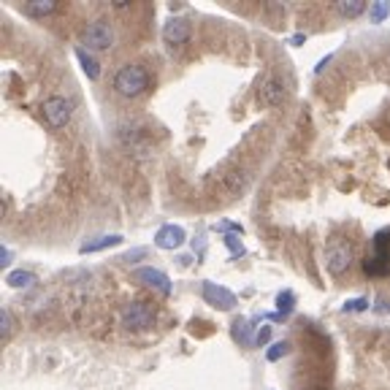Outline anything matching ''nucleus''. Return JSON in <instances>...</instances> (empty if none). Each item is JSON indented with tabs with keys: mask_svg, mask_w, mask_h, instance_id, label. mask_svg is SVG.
I'll list each match as a JSON object with an SVG mask.
<instances>
[{
	"mask_svg": "<svg viewBox=\"0 0 390 390\" xmlns=\"http://www.w3.org/2000/svg\"><path fill=\"white\" fill-rule=\"evenodd\" d=\"M193 36V27H190V22L182 17H171L165 25H163V41L168 44V46H184L187 41Z\"/></svg>",
	"mask_w": 390,
	"mask_h": 390,
	"instance_id": "6",
	"label": "nucleus"
},
{
	"mask_svg": "<svg viewBox=\"0 0 390 390\" xmlns=\"http://www.w3.org/2000/svg\"><path fill=\"white\" fill-rule=\"evenodd\" d=\"M271 341V325H263V328H258V334H255V344L258 347H263Z\"/></svg>",
	"mask_w": 390,
	"mask_h": 390,
	"instance_id": "23",
	"label": "nucleus"
},
{
	"mask_svg": "<svg viewBox=\"0 0 390 390\" xmlns=\"http://www.w3.org/2000/svg\"><path fill=\"white\" fill-rule=\"evenodd\" d=\"M369 306V301L366 298H353V301L344 303V312H363Z\"/></svg>",
	"mask_w": 390,
	"mask_h": 390,
	"instance_id": "24",
	"label": "nucleus"
},
{
	"mask_svg": "<svg viewBox=\"0 0 390 390\" xmlns=\"http://www.w3.org/2000/svg\"><path fill=\"white\" fill-rule=\"evenodd\" d=\"M6 284H8V287H14V290H22V287H33V284H36V274H33V271H25V268L8 271Z\"/></svg>",
	"mask_w": 390,
	"mask_h": 390,
	"instance_id": "15",
	"label": "nucleus"
},
{
	"mask_svg": "<svg viewBox=\"0 0 390 390\" xmlns=\"http://www.w3.org/2000/svg\"><path fill=\"white\" fill-rule=\"evenodd\" d=\"M155 320H158V312L146 301H130L122 309V325L127 331H146L155 325Z\"/></svg>",
	"mask_w": 390,
	"mask_h": 390,
	"instance_id": "3",
	"label": "nucleus"
},
{
	"mask_svg": "<svg viewBox=\"0 0 390 390\" xmlns=\"http://www.w3.org/2000/svg\"><path fill=\"white\" fill-rule=\"evenodd\" d=\"M277 306H279V315H290V312H293V306H296V293H293V290H287V293H279V298H277Z\"/></svg>",
	"mask_w": 390,
	"mask_h": 390,
	"instance_id": "19",
	"label": "nucleus"
},
{
	"mask_svg": "<svg viewBox=\"0 0 390 390\" xmlns=\"http://www.w3.org/2000/svg\"><path fill=\"white\" fill-rule=\"evenodd\" d=\"M290 353V341H274L271 347L266 350V358L274 363V360H279V358H284V355Z\"/></svg>",
	"mask_w": 390,
	"mask_h": 390,
	"instance_id": "18",
	"label": "nucleus"
},
{
	"mask_svg": "<svg viewBox=\"0 0 390 390\" xmlns=\"http://www.w3.org/2000/svg\"><path fill=\"white\" fill-rule=\"evenodd\" d=\"M258 98H260L263 106H279V103H284V98H287V87H284L282 79H277V76H266V79L260 82Z\"/></svg>",
	"mask_w": 390,
	"mask_h": 390,
	"instance_id": "8",
	"label": "nucleus"
},
{
	"mask_svg": "<svg viewBox=\"0 0 390 390\" xmlns=\"http://www.w3.org/2000/svg\"><path fill=\"white\" fill-rule=\"evenodd\" d=\"M363 271H366L369 277H388L390 255H377V252H372V255L363 260Z\"/></svg>",
	"mask_w": 390,
	"mask_h": 390,
	"instance_id": "11",
	"label": "nucleus"
},
{
	"mask_svg": "<svg viewBox=\"0 0 390 390\" xmlns=\"http://www.w3.org/2000/svg\"><path fill=\"white\" fill-rule=\"evenodd\" d=\"M14 331V317L8 309H0V336H8Z\"/></svg>",
	"mask_w": 390,
	"mask_h": 390,
	"instance_id": "20",
	"label": "nucleus"
},
{
	"mask_svg": "<svg viewBox=\"0 0 390 390\" xmlns=\"http://www.w3.org/2000/svg\"><path fill=\"white\" fill-rule=\"evenodd\" d=\"M133 279L146 284V287H152V290H158L160 296H168V293H171V279H168V274H163L160 268H152V266L136 268V271H133Z\"/></svg>",
	"mask_w": 390,
	"mask_h": 390,
	"instance_id": "7",
	"label": "nucleus"
},
{
	"mask_svg": "<svg viewBox=\"0 0 390 390\" xmlns=\"http://www.w3.org/2000/svg\"><path fill=\"white\" fill-rule=\"evenodd\" d=\"M366 8H369L366 0H336V11L344 19L360 17V14H366Z\"/></svg>",
	"mask_w": 390,
	"mask_h": 390,
	"instance_id": "14",
	"label": "nucleus"
},
{
	"mask_svg": "<svg viewBox=\"0 0 390 390\" xmlns=\"http://www.w3.org/2000/svg\"><path fill=\"white\" fill-rule=\"evenodd\" d=\"M41 117H44L46 127H52V130H60V127H65V125L71 122L73 103L68 101V98L52 95V98H46V101L41 103Z\"/></svg>",
	"mask_w": 390,
	"mask_h": 390,
	"instance_id": "2",
	"label": "nucleus"
},
{
	"mask_svg": "<svg viewBox=\"0 0 390 390\" xmlns=\"http://www.w3.org/2000/svg\"><path fill=\"white\" fill-rule=\"evenodd\" d=\"M214 231L217 233H241V225H236V222H225V220H222V222H214Z\"/></svg>",
	"mask_w": 390,
	"mask_h": 390,
	"instance_id": "22",
	"label": "nucleus"
},
{
	"mask_svg": "<svg viewBox=\"0 0 390 390\" xmlns=\"http://www.w3.org/2000/svg\"><path fill=\"white\" fill-rule=\"evenodd\" d=\"M225 247L231 249V255L233 258H239V255H244V244L239 241V236L233 233V236H225Z\"/></svg>",
	"mask_w": 390,
	"mask_h": 390,
	"instance_id": "21",
	"label": "nucleus"
},
{
	"mask_svg": "<svg viewBox=\"0 0 390 390\" xmlns=\"http://www.w3.org/2000/svg\"><path fill=\"white\" fill-rule=\"evenodd\" d=\"M390 14V3L388 0H377V3H372V22L374 25H379V22H385Z\"/></svg>",
	"mask_w": 390,
	"mask_h": 390,
	"instance_id": "17",
	"label": "nucleus"
},
{
	"mask_svg": "<svg viewBox=\"0 0 390 390\" xmlns=\"http://www.w3.org/2000/svg\"><path fill=\"white\" fill-rule=\"evenodd\" d=\"M187 241V233L179 225H163L158 233H155V247L160 249H179Z\"/></svg>",
	"mask_w": 390,
	"mask_h": 390,
	"instance_id": "10",
	"label": "nucleus"
},
{
	"mask_svg": "<svg viewBox=\"0 0 390 390\" xmlns=\"http://www.w3.org/2000/svg\"><path fill=\"white\" fill-rule=\"evenodd\" d=\"M76 60L82 63V71L87 73L92 82H95V79L101 76V63H98L95 57H89V54L84 52V49H76Z\"/></svg>",
	"mask_w": 390,
	"mask_h": 390,
	"instance_id": "16",
	"label": "nucleus"
},
{
	"mask_svg": "<svg viewBox=\"0 0 390 390\" xmlns=\"http://www.w3.org/2000/svg\"><path fill=\"white\" fill-rule=\"evenodd\" d=\"M54 11H57V3L54 0H30V3H25V14L27 17L44 19V17H52Z\"/></svg>",
	"mask_w": 390,
	"mask_h": 390,
	"instance_id": "13",
	"label": "nucleus"
},
{
	"mask_svg": "<svg viewBox=\"0 0 390 390\" xmlns=\"http://www.w3.org/2000/svg\"><path fill=\"white\" fill-rule=\"evenodd\" d=\"M82 46H89L95 52L111 49L114 46V27L108 25L106 19H92L82 30Z\"/></svg>",
	"mask_w": 390,
	"mask_h": 390,
	"instance_id": "4",
	"label": "nucleus"
},
{
	"mask_svg": "<svg viewBox=\"0 0 390 390\" xmlns=\"http://www.w3.org/2000/svg\"><path fill=\"white\" fill-rule=\"evenodd\" d=\"M125 239L120 233H108V236H101V239H92L87 244H82L79 252L82 255H87V252H101V249H108V247H117V244H122Z\"/></svg>",
	"mask_w": 390,
	"mask_h": 390,
	"instance_id": "12",
	"label": "nucleus"
},
{
	"mask_svg": "<svg viewBox=\"0 0 390 390\" xmlns=\"http://www.w3.org/2000/svg\"><path fill=\"white\" fill-rule=\"evenodd\" d=\"M11 263V249L0 247V266H8Z\"/></svg>",
	"mask_w": 390,
	"mask_h": 390,
	"instance_id": "25",
	"label": "nucleus"
},
{
	"mask_svg": "<svg viewBox=\"0 0 390 390\" xmlns=\"http://www.w3.org/2000/svg\"><path fill=\"white\" fill-rule=\"evenodd\" d=\"M203 301L228 312V309L236 306V296H233L228 287H220V284H214V282H203Z\"/></svg>",
	"mask_w": 390,
	"mask_h": 390,
	"instance_id": "9",
	"label": "nucleus"
},
{
	"mask_svg": "<svg viewBox=\"0 0 390 390\" xmlns=\"http://www.w3.org/2000/svg\"><path fill=\"white\" fill-rule=\"evenodd\" d=\"M350 266H353V244L347 239H334L325 247V268L334 277H341Z\"/></svg>",
	"mask_w": 390,
	"mask_h": 390,
	"instance_id": "5",
	"label": "nucleus"
},
{
	"mask_svg": "<svg viewBox=\"0 0 390 390\" xmlns=\"http://www.w3.org/2000/svg\"><path fill=\"white\" fill-rule=\"evenodd\" d=\"M149 71L139 65V63H127L122 65L120 71L114 73V89H117V95H122V98H139L144 95L146 89H149Z\"/></svg>",
	"mask_w": 390,
	"mask_h": 390,
	"instance_id": "1",
	"label": "nucleus"
}]
</instances>
